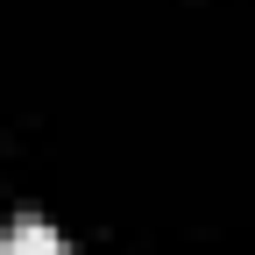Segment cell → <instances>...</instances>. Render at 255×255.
Returning a JSON list of instances; mask_svg holds the SVG:
<instances>
[{
  "label": "cell",
  "instance_id": "obj_1",
  "mask_svg": "<svg viewBox=\"0 0 255 255\" xmlns=\"http://www.w3.org/2000/svg\"><path fill=\"white\" fill-rule=\"evenodd\" d=\"M0 255H71V248H64V234L50 227V220L28 213V220H14V227L0 234Z\"/></svg>",
  "mask_w": 255,
  "mask_h": 255
}]
</instances>
